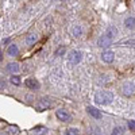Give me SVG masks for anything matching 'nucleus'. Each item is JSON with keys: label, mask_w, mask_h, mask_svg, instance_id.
I'll list each match as a JSON object with an SVG mask.
<instances>
[{"label": "nucleus", "mask_w": 135, "mask_h": 135, "mask_svg": "<svg viewBox=\"0 0 135 135\" xmlns=\"http://www.w3.org/2000/svg\"><path fill=\"white\" fill-rule=\"evenodd\" d=\"M112 99H114V95L108 91H101V92H97L96 96H95V101L99 104H103V105H107V104H111L112 103Z\"/></svg>", "instance_id": "1"}, {"label": "nucleus", "mask_w": 135, "mask_h": 135, "mask_svg": "<svg viewBox=\"0 0 135 135\" xmlns=\"http://www.w3.org/2000/svg\"><path fill=\"white\" fill-rule=\"evenodd\" d=\"M68 61L73 65H77L78 62L81 61V53L77 50H72L69 54H68Z\"/></svg>", "instance_id": "2"}, {"label": "nucleus", "mask_w": 135, "mask_h": 135, "mask_svg": "<svg viewBox=\"0 0 135 135\" xmlns=\"http://www.w3.org/2000/svg\"><path fill=\"white\" fill-rule=\"evenodd\" d=\"M135 92V85L132 83H124L122 85V93L126 96H131Z\"/></svg>", "instance_id": "3"}, {"label": "nucleus", "mask_w": 135, "mask_h": 135, "mask_svg": "<svg viewBox=\"0 0 135 135\" xmlns=\"http://www.w3.org/2000/svg\"><path fill=\"white\" fill-rule=\"evenodd\" d=\"M112 42V38H109L108 35H103V37H100V39L97 41V45L100 47H108L109 45Z\"/></svg>", "instance_id": "4"}, {"label": "nucleus", "mask_w": 135, "mask_h": 135, "mask_svg": "<svg viewBox=\"0 0 135 135\" xmlns=\"http://www.w3.org/2000/svg\"><path fill=\"white\" fill-rule=\"evenodd\" d=\"M114 57H115V54L111 50H107V51H104L103 54H101V60H103L104 62H107V64H111L112 61H114Z\"/></svg>", "instance_id": "5"}, {"label": "nucleus", "mask_w": 135, "mask_h": 135, "mask_svg": "<svg viewBox=\"0 0 135 135\" xmlns=\"http://www.w3.org/2000/svg\"><path fill=\"white\" fill-rule=\"evenodd\" d=\"M25 85L30 89H39V83L35 80V78H27L25 81Z\"/></svg>", "instance_id": "6"}, {"label": "nucleus", "mask_w": 135, "mask_h": 135, "mask_svg": "<svg viewBox=\"0 0 135 135\" xmlns=\"http://www.w3.org/2000/svg\"><path fill=\"white\" fill-rule=\"evenodd\" d=\"M57 118L62 122H68L70 119V115L68 114V111H65V109H58L57 111Z\"/></svg>", "instance_id": "7"}, {"label": "nucleus", "mask_w": 135, "mask_h": 135, "mask_svg": "<svg viewBox=\"0 0 135 135\" xmlns=\"http://www.w3.org/2000/svg\"><path fill=\"white\" fill-rule=\"evenodd\" d=\"M50 107V101L47 100V99H41L39 101H38V104H37V108L39 109V111H43V109H46V108H49Z\"/></svg>", "instance_id": "8"}, {"label": "nucleus", "mask_w": 135, "mask_h": 135, "mask_svg": "<svg viewBox=\"0 0 135 135\" xmlns=\"http://www.w3.org/2000/svg\"><path fill=\"white\" fill-rule=\"evenodd\" d=\"M19 64L18 62H9L8 65H7V72H9V73H18L19 72Z\"/></svg>", "instance_id": "9"}, {"label": "nucleus", "mask_w": 135, "mask_h": 135, "mask_svg": "<svg viewBox=\"0 0 135 135\" xmlns=\"http://www.w3.org/2000/svg\"><path fill=\"white\" fill-rule=\"evenodd\" d=\"M86 111H88V114H89V115H92V116H93V118H96V119L101 118L100 111H99L97 108H95V107H88V108H86Z\"/></svg>", "instance_id": "10"}, {"label": "nucleus", "mask_w": 135, "mask_h": 135, "mask_svg": "<svg viewBox=\"0 0 135 135\" xmlns=\"http://www.w3.org/2000/svg\"><path fill=\"white\" fill-rule=\"evenodd\" d=\"M38 41V35H37V34H28V35L26 37V43L27 45H32V43H35Z\"/></svg>", "instance_id": "11"}, {"label": "nucleus", "mask_w": 135, "mask_h": 135, "mask_svg": "<svg viewBox=\"0 0 135 135\" xmlns=\"http://www.w3.org/2000/svg\"><path fill=\"white\" fill-rule=\"evenodd\" d=\"M7 53H8L9 55H14V57H15V55H18V53H19V49H18L16 45H9Z\"/></svg>", "instance_id": "12"}, {"label": "nucleus", "mask_w": 135, "mask_h": 135, "mask_svg": "<svg viewBox=\"0 0 135 135\" xmlns=\"http://www.w3.org/2000/svg\"><path fill=\"white\" fill-rule=\"evenodd\" d=\"M124 25H126L127 28L134 30V28H135V18H127V19L124 20Z\"/></svg>", "instance_id": "13"}, {"label": "nucleus", "mask_w": 135, "mask_h": 135, "mask_svg": "<svg viewBox=\"0 0 135 135\" xmlns=\"http://www.w3.org/2000/svg\"><path fill=\"white\" fill-rule=\"evenodd\" d=\"M116 34H118V30H116V27H115V26H111V27H108V30H107V35H108L109 38L115 37Z\"/></svg>", "instance_id": "14"}, {"label": "nucleus", "mask_w": 135, "mask_h": 135, "mask_svg": "<svg viewBox=\"0 0 135 135\" xmlns=\"http://www.w3.org/2000/svg\"><path fill=\"white\" fill-rule=\"evenodd\" d=\"M72 32H73V35H74V37H80L81 34H83V28H81L80 26H78V25H76V26L73 27Z\"/></svg>", "instance_id": "15"}, {"label": "nucleus", "mask_w": 135, "mask_h": 135, "mask_svg": "<svg viewBox=\"0 0 135 135\" xmlns=\"http://www.w3.org/2000/svg\"><path fill=\"white\" fill-rule=\"evenodd\" d=\"M112 135H124V128L123 127H115L112 130Z\"/></svg>", "instance_id": "16"}, {"label": "nucleus", "mask_w": 135, "mask_h": 135, "mask_svg": "<svg viewBox=\"0 0 135 135\" xmlns=\"http://www.w3.org/2000/svg\"><path fill=\"white\" fill-rule=\"evenodd\" d=\"M65 51H66V47L65 46H60L57 49V51H55V54H57V57H62V55L65 54Z\"/></svg>", "instance_id": "17"}, {"label": "nucleus", "mask_w": 135, "mask_h": 135, "mask_svg": "<svg viewBox=\"0 0 135 135\" xmlns=\"http://www.w3.org/2000/svg\"><path fill=\"white\" fill-rule=\"evenodd\" d=\"M46 132V128L45 127H37L35 130H34V135H42Z\"/></svg>", "instance_id": "18"}, {"label": "nucleus", "mask_w": 135, "mask_h": 135, "mask_svg": "<svg viewBox=\"0 0 135 135\" xmlns=\"http://www.w3.org/2000/svg\"><path fill=\"white\" fill-rule=\"evenodd\" d=\"M12 84H15V85H19L20 84V77H18V76H11V80H9Z\"/></svg>", "instance_id": "19"}, {"label": "nucleus", "mask_w": 135, "mask_h": 135, "mask_svg": "<svg viewBox=\"0 0 135 135\" xmlns=\"http://www.w3.org/2000/svg\"><path fill=\"white\" fill-rule=\"evenodd\" d=\"M65 135H78V130L77 128H68Z\"/></svg>", "instance_id": "20"}, {"label": "nucleus", "mask_w": 135, "mask_h": 135, "mask_svg": "<svg viewBox=\"0 0 135 135\" xmlns=\"http://www.w3.org/2000/svg\"><path fill=\"white\" fill-rule=\"evenodd\" d=\"M18 127H9V134H12V135H15V134H18Z\"/></svg>", "instance_id": "21"}, {"label": "nucleus", "mask_w": 135, "mask_h": 135, "mask_svg": "<svg viewBox=\"0 0 135 135\" xmlns=\"http://www.w3.org/2000/svg\"><path fill=\"white\" fill-rule=\"evenodd\" d=\"M128 128L135 131V122H128Z\"/></svg>", "instance_id": "22"}, {"label": "nucleus", "mask_w": 135, "mask_h": 135, "mask_svg": "<svg viewBox=\"0 0 135 135\" xmlns=\"http://www.w3.org/2000/svg\"><path fill=\"white\" fill-rule=\"evenodd\" d=\"M2 86H4V83H3V81H0V88H2Z\"/></svg>", "instance_id": "23"}]
</instances>
